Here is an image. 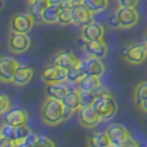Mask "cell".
<instances>
[{"label": "cell", "mask_w": 147, "mask_h": 147, "mask_svg": "<svg viewBox=\"0 0 147 147\" xmlns=\"http://www.w3.org/2000/svg\"><path fill=\"white\" fill-rule=\"evenodd\" d=\"M40 117L41 121L49 127L61 124L65 120V105L62 99L47 96L40 107Z\"/></svg>", "instance_id": "1"}, {"label": "cell", "mask_w": 147, "mask_h": 147, "mask_svg": "<svg viewBox=\"0 0 147 147\" xmlns=\"http://www.w3.org/2000/svg\"><path fill=\"white\" fill-rule=\"evenodd\" d=\"M97 94H98V97L96 98V101L92 106L99 114L102 121L111 120L117 112V103L115 101L114 96L102 86L97 89Z\"/></svg>", "instance_id": "2"}, {"label": "cell", "mask_w": 147, "mask_h": 147, "mask_svg": "<svg viewBox=\"0 0 147 147\" xmlns=\"http://www.w3.org/2000/svg\"><path fill=\"white\" fill-rule=\"evenodd\" d=\"M107 134H109L110 140H111V145L116 147H136L138 143L132 137L130 132L124 127L123 124L119 123H114L110 124L109 128L106 129Z\"/></svg>", "instance_id": "3"}, {"label": "cell", "mask_w": 147, "mask_h": 147, "mask_svg": "<svg viewBox=\"0 0 147 147\" xmlns=\"http://www.w3.org/2000/svg\"><path fill=\"white\" fill-rule=\"evenodd\" d=\"M121 56L127 62L132 65H141L146 61L147 58V44L146 41L143 43H137L128 45L121 49Z\"/></svg>", "instance_id": "4"}, {"label": "cell", "mask_w": 147, "mask_h": 147, "mask_svg": "<svg viewBox=\"0 0 147 147\" xmlns=\"http://www.w3.org/2000/svg\"><path fill=\"white\" fill-rule=\"evenodd\" d=\"M36 21L30 13H14L10 18L9 28L10 32H22V34H28L32 30L34 25Z\"/></svg>", "instance_id": "5"}, {"label": "cell", "mask_w": 147, "mask_h": 147, "mask_svg": "<svg viewBox=\"0 0 147 147\" xmlns=\"http://www.w3.org/2000/svg\"><path fill=\"white\" fill-rule=\"evenodd\" d=\"M117 20L120 23V28H130L136 26L140 21V14L134 7H121L119 5L115 10Z\"/></svg>", "instance_id": "6"}, {"label": "cell", "mask_w": 147, "mask_h": 147, "mask_svg": "<svg viewBox=\"0 0 147 147\" xmlns=\"http://www.w3.org/2000/svg\"><path fill=\"white\" fill-rule=\"evenodd\" d=\"M72 25L75 26H85L94 20V13L86 7L84 3H76L71 8Z\"/></svg>", "instance_id": "7"}, {"label": "cell", "mask_w": 147, "mask_h": 147, "mask_svg": "<svg viewBox=\"0 0 147 147\" xmlns=\"http://www.w3.org/2000/svg\"><path fill=\"white\" fill-rule=\"evenodd\" d=\"M31 45V39L27 34L22 32H13L8 38V47L16 54H22L28 51Z\"/></svg>", "instance_id": "8"}, {"label": "cell", "mask_w": 147, "mask_h": 147, "mask_svg": "<svg viewBox=\"0 0 147 147\" xmlns=\"http://www.w3.org/2000/svg\"><path fill=\"white\" fill-rule=\"evenodd\" d=\"M79 123L83 125L84 128H88V129H92V128H96L99 123L102 121L99 114L96 111L93 106H86V107H80L79 109Z\"/></svg>", "instance_id": "9"}, {"label": "cell", "mask_w": 147, "mask_h": 147, "mask_svg": "<svg viewBox=\"0 0 147 147\" xmlns=\"http://www.w3.org/2000/svg\"><path fill=\"white\" fill-rule=\"evenodd\" d=\"M41 79L47 84L59 83V81H67V71L57 66L56 63H49L41 71Z\"/></svg>", "instance_id": "10"}, {"label": "cell", "mask_w": 147, "mask_h": 147, "mask_svg": "<svg viewBox=\"0 0 147 147\" xmlns=\"http://www.w3.org/2000/svg\"><path fill=\"white\" fill-rule=\"evenodd\" d=\"M20 67V62L13 57H1L0 59V79L3 83H12L14 72Z\"/></svg>", "instance_id": "11"}, {"label": "cell", "mask_w": 147, "mask_h": 147, "mask_svg": "<svg viewBox=\"0 0 147 147\" xmlns=\"http://www.w3.org/2000/svg\"><path fill=\"white\" fill-rule=\"evenodd\" d=\"M103 36H105V27L98 21L93 20L88 25L81 27V38H83L84 41L98 40V39H103Z\"/></svg>", "instance_id": "12"}, {"label": "cell", "mask_w": 147, "mask_h": 147, "mask_svg": "<svg viewBox=\"0 0 147 147\" xmlns=\"http://www.w3.org/2000/svg\"><path fill=\"white\" fill-rule=\"evenodd\" d=\"M53 63H56L57 66H59L61 69L63 70H70L72 69L74 66L79 65L81 62V59H79L78 57H75L71 52H67V51H59L54 54L53 59H52Z\"/></svg>", "instance_id": "13"}, {"label": "cell", "mask_w": 147, "mask_h": 147, "mask_svg": "<svg viewBox=\"0 0 147 147\" xmlns=\"http://www.w3.org/2000/svg\"><path fill=\"white\" fill-rule=\"evenodd\" d=\"M81 66L84 69V72L86 75H97V76H102L106 71L102 58H97V57H92L88 56L85 59L81 61Z\"/></svg>", "instance_id": "14"}, {"label": "cell", "mask_w": 147, "mask_h": 147, "mask_svg": "<svg viewBox=\"0 0 147 147\" xmlns=\"http://www.w3.org/2000/svg\"><path fill=\"white\" fill-rule=\"evenodd\" d=\"M83 48L88 56L97 57V58H105L107 54V45L103 41V39L84 41Z\"/></svg>", "instance_id": "15"}, {"label": "cell", "mask_w": 147, "mask_h": 147, "mask_svg": "<svg viewBox=\"0 0 147 147\" xmlns=\"http://www.w3.org/2000/svg\"><path fill=\"white\" fill-rule=\"evenodd\" d=\"M72 89V84L69 81H59V83H51L47 85L45 93L48 97H53L57 99H63V97Z\"/></svg>", "instance_id": "16"}, {"label": "cell", "mask_w": 147, "mask_h": 147, "mask_svg": "<svg viewBox=\"0 0 147 147\" xmlns=\"http://www.w3.org/2000/svg\"><path fill=\"white\" fill-rule=\"evenodd\" d=\"M27 120H28V114L26 112L25 109H21V107L12 109L4 114V123H8V124L14 125V127L26 124Z\"/></svg>", "instance_id": "17"}, {"label": "cell", "mask_w": 147, "mask_h": 147, "mask_svg": "<svg viewBox=\"0 0 147 147\" xmlns=\"http://www.w3.org/2000/svg\"><path fill=\"white\" fill-rule=\"evenodd\" d=\"M34 76V70L28 66H22L20 65V67L17 69V71L14 72L12 79V84L16 86H23L27 85L28 83L31 81Z\"/></svg>", "instance_id": "18"}, {"label": "cell", "mask_w": 147, "mask_h": 147, "mask_svg": "<svg viewBox=\"0 0 147 147\" xmlns=\"http://www.w3.org/2000/svg\"><path fill=\"white\" fill-rule=\"evenodd\" d=\"M101 76L97 75H84L83 78L79 80V83L76 84V88L79 90H97L98 88H101Z\"/></svg>", "instance_id": "19"}, {"label": "cell", "mask_w": 147, "mask_h": 147, "mask_svg": "<svg viewBox=\"0 0 147 147\" xmlns=\"http://www.w3.org/2000/svg\"><path fill=\"white\" fill-rule=\"evenodd\" d=\"M65 107L67 110H71V111H79V109L81 107V102H80V90L78 88H72L66 96L62 99Z\"/></svg>", "instance_id": "20"}, {"label": "cell", "mask_w": 147, "mask_h": 147, "mask_svg": "<svg viewBox=\"0 0 147 147\" xmlns=\"http://www.w3.org/2000/svg\"><path fill=\"white\" fill-rule=\"evenodd\" d=\"M49 4V0H32L28 5V13L34 17V20L39 23H43V12Z\"/></svg>", "instance_id": "21"}, {"label": "cell", "mask_w": 147, "mask_h": 147, "mask_svg": "<svg viewBox=\"0 0 147 147\" xmlns=\"http://www.w3.org/2000/svg\"><path fill=\"white\" fill-rule=\"evenodd\" d=\"M88 145L93 147H109L111 145V140H110L107 132H97L93 133L88 137Z\"/></svg>", "instance_id": "22"}, {"label": "cell", "mask_w": 147, "mask_h": 147, "mask_svg": "<svg viewBox=\"0 0 147 147\" xmlns=\"http://www.w3.org/2000/svg\"><path fill=\"white\" fill-rule=\"evenodd\" d=\"M61 8L58 5H53V4H48L47 8L43 12V23L47 25H52V23H57L58 21V16L61 12Z\"/></svg>", "instance_id": "23"}, {"label": "cell", "mask_w": 147, "mask_h": 147, "mask_svg": "<svg viewBox=\"0 0 147 147\" xmlns=\"http://www.w3.org/2000/svg\"><path fill=\"white\" fill-rule=\"evenodd\" d=\"M85 75V72H84V69L83 66H81V62L79 65H76V66H74L72 69L67 70V81H69L70 84H74V85H76V84L79 83V80H80L83 76Z\"/></svg>", "instance_id": "24"}, {"label": "cell", "mask_w": 147, "mask_h": 147, "mask_svg": "<svg viewBox=\"0 0 147 147\" xmlns=\"http://www.w3.org/2000/svg\"><path fill=\"white\" fill-rule=\"evenodd\" d=\"M110 0H83V3L92 10L93 13L103 12L109 7Z\"/></svg>", "instance_id": "25"}, {"label": "cell", "mask_w": 147, "mask_h": 147, "mask_svg": "<svg viewBox=\"0 0 147 147\" xmlns=\"http://www.w3.org/2000/svg\"><path fill=\"white\" fill-rule=\"evenodd\" d=\"M147 98V81H142V83L137 84L134 89V103L140 106L143 101Z\"/></svg>", "instance_id": "26"}, {"label": "cell", "mask_w": 147, "mask_h": 147, "mask_svg": "<svg viewBox=\"0 0 147 147\" xmlns=\"http://www.w3.org/2000/svg\"><path fill=\"white\" fill-rule=\"evenodd\" d=\"M98 97L97 90H80V102L81 107L92 106L96 101V98Z\"/></svg>", "instance_id": "27"}, {"label": "cell", "mask_w": 147, "mask_h": 147, "mask_svg": "<svg viewBox=\"0 0 147 147\" xmlns=\"http://www.w3.org/2000/svg\"><path fill=\"white\" fill-rule=\"evenodd\" d=\"M30 132H31V130L28 129V127H26V124L16 127L14 140H16V142H17V147H18V146L23 147V140H25V138L27 137L28 134H30Z\"/></svg>", "instance_id": "28"}, {"label": "cell", "mask_w": 147, "mask_h": 147, "mask_svg": "<svg viewBox=\"0 0 147 147\" xmlns=\"http://www.w3.org/2000/svg\"><path fill=\"white\" fill-rule=\"evenodd\" d=\"M57 23L59 25H71L72 23V17H71V8L69 7H62L61 8V12H59V16H58V21Z\"/></svg>", "instance_id": "29"}, {"label": "cell", "mask_w": 147, "mask_h": 147, "mask_svg": "<svg viewBox=\"0 0 147 147\" xmlns=\"http://www.w3.org/2000/svg\"><path fill=\"white\" fill-rule=\"evenodd\" d=\"M14 136H16V127L8 124V123H4V124L1 125V128H0V137L14 140Z\"/></svg>", "instance_id": "30"}, {"label": "cell", "mask_w": 147, "mask_h": 147, "mask_svg": "<svg viewBox=\"0 0 147 147\" xmlns=\"http://www.w3.org/2000/svg\"><path fill=\"white\" fill-rule=\"evenodd\" d=\"M10 110V99L5 93L0 94V114L4 115Z\"/></svg>", "instance_id": "31"}, {"label": "cell", "mask_w": 147, "mask_h": 147, "mask_svg": "<svg viewBox=\"0 0 147 147\" xmlns=\"http://www.w3.org/2000/svg\"><path fill=\"white\" fill-rule=\"evenodd\" d=\"M36 146H41V147H51V146H56V143L47 136H38V141H36Z\"/></svg>", "instance_id": "32"}, {"label": "cell", "mask_w": 147, "mask_h": 147, "mask_svg": "<svg viewBox=\"0 0 147 147\" xmlns=\"http://www.w3.org/2000/svg\"><path fill=\"white\" fill-rule=\"evenodd\" d=\"M36 141H38V134L35 133L30 132V134L23 140V147H27V146H36Z\"/></svg>", "instance_id": "33"}, {"label": "cell", "mask_w": 147, "mask_h": 147, "mask_svg": "<svg viewBox=\"0 0 147 147\" xmlns=\"http://www.w3.org/2000/svg\"><path fill=\"white\" fill-rule=\"evenodd\" d=\"M107 23H109V26L111 28H120V23H119V20H117L116 13L109 16V18H107Z\"/></svg>", "instance_id": "34"}, {"label": "cell", "mask_w": 147, "mask_h": 147, "mask_svg": "<svg viewBox=\"0 0 147 147\" xmlns=\"http://www.w3.org/2000/svg\"><path fill=\"white\" fill-rule=\"evenodd\" d=\"M117 3L121 7H134L136 8L138 4V0H117Z\"/></svg>", "instance_id": "35"}, {"label": "cell", "mask_w": 147, "mask_h": 147, "mask_svg": "<svg viewBox=\"0 0 147 147\" xmlns=\"http://www.w3.org/2000/svg\"><path fill=\"white\" fill-rule=\"evenodd\" d=\"M140 107H141V110H142L143 112H146V114H147V98L140 105Z\"/></svg>", "instance_id": "36"}, {"label": "cell", "mask_w": 147, "mask_h": 147, "mask_svg": "<svg viewBox=\"0 0 147 147\" xmlns=\"http://www.w3.org/2000/svg\"><path fill=\"white\" fill-rule=\"evenodd\" d=\"M145 41H146V44H147V31H146V34H145Z\"/></svg>", "instance_id": "37"}, {"label": "cell", "mask_w": 147, "mask_h": 147, "mask_svg": "<svg viewBox=\"0 0 147 147\" xmlns=\"http://www.w3.org/2000/svg\"><path fill=\"white\" fill-rule=\"evenodd\" d=\"M72 1H75V3H83V0H72Z\"/></svg>", "instance_id": "38"}, {"label": "cell", "mask_w": 147, "mask_h": 147, "mask_svg": "<svg viewBox=\"0 0 147 147\" xmlns=\"http://www.w3.org/2000/svg\"><path fill=\"white\" fill-rule=\"evenodd\" d=\"M28 1H32V0H28Z\"/></svg>", "instance_id": "39"}]
</instances>
